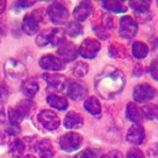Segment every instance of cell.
Segmentation results:
<instances>
[{
    "mask_svg": "<svg viewBox=\"0 0 158 158\" xmlns=\"http://www.w3.org/2000/svg\"><path fill=\"white\" fill-rule=\"evenodd\" d=\"M81 142H83L81 136L75 132H67L63 136H60V138L58 141L59 147L65 152L77 151L81 146Z\"/></svg>",
    "mask_w": 158,
    "mask_h": 158,
    "instance_id": "5b68a950",
    "label": "cell"
},
{
    "mask_svg": "<svg viewBox=\"0 0 158 158\" xmlns=\"http://www.w3.org/2000/svg\"><path fill=\"white\" fill-rule=\"evenodd\" d=\"M128 6L132 7L136 12H146L149 9V1L144 0H133L128 2Z\"/></svg>",
    "mask_w": 158,
    "mask_h": 158,
    "instance_id": "83f0119b",
    "label": "cell"
},
{
    "mask_svg": "<svg viewBox=\"0 0 158 158\" xmlns=\"http://www.w3.org/2000/svg\"><path fill=\"white\" fill-rule=\"evenodd\" d=\"M35 4V1H17L15 2V6L16 7H21V9H26V7H30Z\"/></svg>",
    "mask_w": 158,
    "mask_h": 158,
    "instance_id": "8d00e7d4",
    "label": "cell"
},
{
    "mask_svg": "<svg viewBox=\"0 0 158 158\" xmlns=\"http://www.w3.org/2000/svg\"><path fill=\"white\" fill-rule=\"evenodd\" d=\"M67 94L70 99L73 100H79V99H83L86 94H88V88L86 85L81 81V80H75V81H72L68 86H67Z\"/></svg>",
    "mask_w": 158,
    "mask_h": 158,
    "instance_id": "4fadbf2b",
    "label": "cell"
},
{
    "mask_svg": "<svg viewBox=\"0 0 158 158\" xmlns=\"http://www.w3.org/2000/svg\"><path fill=\"white\" fill-rule=\"evenodd\" d=\"M142 112H143L144 118H148V120H154V118H157V120H158V106H156V105L144 106V107L142 109Z\"/></svg>",
    "mask_w": 158,
    "mask_h": 158,
    "instance_id": "f1b7e54d",
    "label": "cell"
},
{
    "mask_svg": "<svg viewBox=\"0 0 158 158\" xmlns=\"http://www.w3.org/2000/svg\"><path fill=\"white\" fill-rule=\"evenodd\" d=\"M40 67L42 69H46V70L59 72V70H63L64 69L65 63L63 60H60L59 58L52 56V54H47V56H43L40 59Z\"/></svg>",
    "mask_w": 158,
    "mask_h": 158,
    "instance_id": "8fae6325",
    "label": "cell"
},
{
    "mask_svg": "<svg viewBox=\"0 0 158 158\" xmlns=\"http://www.w3.org/2000/svg\"><path fill=\"white\" fill-rule=\"evenodd\" d=\"M38 91V84L35 81V80H25L23 84H22V93L28 96V98H32L37 94Z\"/></svg>",
    "mask_w": 158,
    "mask_h": 158,
    "instance_id": "cb8c5ba5",
    "label": "cell"
},
{
    "mask_svg": "<svg viewBox=\"0 0 158 158\" xmlns=\"http://www.w3.org/2000/svg\"><path fill=\"white\" fill-rule=\"evenodd\" d=\"M88 70H89V65L86 63H84V62H79V63H77L74 65L73 74L75 77H78V78H81V77H84L88 73Z\"/></svg>",
    "mask_w": 158,
    "mask_h": 158,
    "instance_id": "f546056e",
    "label": "cell"
},
{
    "mask_svg": "<svg viewBox=\"0 0 158 158\" xmlns=\"http://www.w3.org/2000/svg\"><path fill=\"white\" fill-rule=\"evenodd\" d=\"M126 115H127L128 120H131L132 122H135V123H137V125L142 123L143 120H144L142 109L137 107L136 104H133V102H130V104L127 105V107H126Z\"/></svg>",
    "mask_w": 158,
    "mask_h": 158,
    "instance_id": "2e32d148",
    "label": "cell"
},
{
    "mask_svg": "<svg viewBox=\"0 0 158 158\" xmlns=\"http://www.w3.org/2000/svg\"><path fill=\"white\" fill-rule=\"evenodd\" d=\"M126 158H144V156H143V153H142L141 149H138V148H131L127 152Z\"/></svg>",
    "mask_w": 158,
    "mask_h": 158,
    "instance_id": "1f68e13d",
    "label": "cell"
},
{
    "mask_svg": "<svg viewBox=\"0 0 158 158\" xmlns=\"http://www.w3.org/2000/svg\"><path fill=\"white\" fill-rule=\"evenodd\" d=\"M47 14L54 25H63L67 22L68 17H69L67 6L60 1H56V2L51 4L47 9Z\"/></svg>",
    "mask_w": 158,
    "mask_h": 158,
    "instance_id": "3957f363",
    "label": "cell"
},
{
    "mask_svg": "<svg viewBox=\"0 0 158 158\" xmlns=\"http://www.w3.org/2000/svg\"><path fill=\"white\" fill-rule=\"evenodd\" d=\"M22 30L26 35L32 36L38 32V22L31 15H26L22 21Z\"/></svg>",
    "mask_w": 158,
    "mask_h": 158,
    "instance_id": "ac0fdd59",
    "label": "cell"
},
{
    "mask_svg": "<svg viewBox=\"0 0 158 158\" xmlns=\"http://www.w3.org/2000/svg\"><path fill=\"white\" fill-rule=\"evenodd\" d=\"M138 26L137 22L130 17V16H123L120 20V36L123 38H132L137 33Z\"/></svg>",
    "mask_w": 158,
    "mask_h": 158,
    "instance_id": "9c48e42d",
    "label": "cell"
},
{
    "mask_svg": "<svg viewBox=\"0 0 158 158\" xmlns=\"http://www.w3.org/2000/svg\"><path fill=\"white\" fill-rule=\"evenodd\" d=\"M25 143L21 141V139H15L11 144H10V148H9V153H10V157L11 158H22L23 153H25Z\"/></svg>",
    "mask_w": 158,
    "mask_h": 158,
    "instance_id": "44dd1931",
    "label": "cell"
},
{
    "mask_svg": "<svg viewBox=\"0 0 158 158\" xmlns=\"http://www.w3.org/2000/svg\"><path fill=\"white\" fill-rule=\"evenodd\" d=\"M91 10H93V5L90 1H81L74 9L73 16L77 20V22H81L88 19V16L91 14Z\"/></svg>",
    "mask_w": 158,
    "mask_h": 158,
    "instance_id": "5bb4252c",
    "label": "cell"
},
{
    "mask_svg": "<svg viewBox=\"0 0 158 158\" xmlns=\"http://www.w3.org/2000/svg\"><path fill=\"white\" fill-rule=\"evenodd\" d=\"M4 69H5L6 75L11 79L23 80L27 77V69H26L25 64H22L21 62H19L17 59H14V58H9L5 62Z\"/></svg>",
    "mask_w": 158,
    "mask_h": 158,
    "instance_id": "277c9868",
    "label": "cell"
},
{
    "mask_svg": "<svg viewBox=\"0 0 158 158\" xmlns=\"http://www.w3.org/2000/svg\"><path fill=\"white\" fill-rule=\"evenodd\" d=\"M125 86V75L114 67H106L95 79V89L102 99H112Z\"/></svg>",
    "mask_w": 158,
    "mask_h": 158,
    "instance_id": "6da1fadb",
    "label": "cell"
},
{
    "mask_svg": "<svg viewBox=\"0 0 158 158\" xmlns=\"http://www.w3.org/2000/svg\"><path fill=\"white\" fill-rule=\"evenodd\" d=\"M6 118V112H5V109H4V104L0 102V122H4Z\"/></svg>",
    "mask_w": 158,
    "mask_h": 158,
    "instance_id": "74e56055",
    "label": "cell"
},
{
    "mask_svg": "<svg viewBox=\"0 0 158 158\" xmlns=\"http://www.w3.org/2000/svg\"><path fill=\"white\" fill-rule=\"evenodd\" d=\"M75 158H96V154L91 149H85V151H81L79 154H77Z\"/></svg>",
    "mask_w": 158,
    "mask_h": 158,
    "instance_id": "836d02e7",
    "label": "cell"
},
{
    "mask_svg": "<svg viewBox=\"0 0 158 158\" xmlns=\"http://www.w3.org/2000/svg\"><path fill=\"white\" fill-rule=\"evenodd\" d=\"M64 31L60 28H49V30H44L42 32L38 33L37 38H36V43L40 47H44L47 44H52V46H60L64 41Z\"/></svg>",
    "mask_w": 158,
    "mask_h": 158,
    "instance_id": "7a4b0ae2",
    "label": "cell"
},
{
    "mask_svg": "<svg viewBox=\"0 0 158 158\" xmlns=\"http://www.w3.org/2000/svg\"><path fill=\"white\" fill-rule=\"evenodd\" d=\"M23 158H35V157H33V156H30V154H28V156H26V157H23Z\"/></svg>",
    "mask_w": 158,
    "mask_h": 158,
    "instance_id": "ab89813d",
    "label": "cell"
},
{
    "mask_svg": "<svg viewBox=\"0 0 158 158\" xmlns=\"http://www.w3.org/2000/svg\"><path fill=\"white\" fill-rule=\"evenodd\" d=\"M7 99V90L5 85H0V102H5Z\"/></svg>",
    "mask_w": 158,
    "mask_h": 158,
    "instance_id": "d590c367",
    "label": "cell"
},
{
    "mask_svg": "<svg viewBox=\"0 0 158 158\" xmlns=\"http://www.w3.org/2000/svg\"><path fill=\"white\" fill-rule=\"evenodd\" d=\"M156 91L149 84H138L133 89V99L137 102H147L153 99Z\"/></svg>",
    "mask_w": 158,
    "mask_h": 158,
    "instance_id": "ba28073f",
    "label": "cell"
},
{
    "mask_svg": "<svg viewBox=\"0 0 158 158\" xmlns=\"http://www.w3.org/2000/svg\"><path fill=\"white\" fill-rule=\"evenodd\" d=\"M95 33H96L101 40H106V38L109 37V32H107V30H106L104 26H98V27L95 28Z\"/></svg>",
    "mask_w": 158,
    "mask_h": 158,
    "instance_id": "d6a6232c",
    "label": "cell"
},
{
    "mask_svg": "<svg viewBox=\"0 0 158 158\" xmlns=\"http://www.w3.org/2000/svg\"><path fill=\"white\" fill-rule=\"evenodd\" d=\"M57 54H58L59 59L63 60L64 63L65 62H72V60H74L77 58L78 49H77V47L73 43H70V42H63L60 46H58Z\"/></svg>",
    "mask_w": 158,
    "mask_h": 158,
    "instance_id": "7c38bea8",
    "label": "cell"
},
{
    "mask_svg": "<svg viewBox=\"0 0 158 158\" xmlns=\"http://www.w3.org/2000/svg\"><path fill=\"white\" fill-rule=\"evenodd\" d=\"M31 107H32V101L31 99H25L22 101H20L17 104V106L15 107V111L21 116V118H25L30 111H31Z\"/></svg>",
    "mask_w": 158,
    "mask_h": 158,
    "instance_id": "603a6c76",
    "label": "cell"
},
{
    "mask_svg": "<svg viewBox=\"0 0 158 158\" xmlns=\"http://www.w3.org/2000/svg\"><path fill=\"white\" fill-rule=\"evenodd\" d=\"M102 6L106 10L112 11V12H125L126 11V6L121 1H114V0L102 1Z\"/></svg>",
    "mask_w": 158,
    "mask_h": 158,
    "instance_id": "d4e9b609",
    "label": "cell"
},
{
    "mask_svg": "<svg viewBox=\"0 0 158 158\" xmlns=\"http://www.w3.org/2000/svg\"><path fill=\"white\" fill-rule=\"evenodd\" d=\"M64 33H67L70 37H77V36H79V35L83 33V26L79 22H77V21L69 22L67 25V28H65Z\"/></svg>",
    "mask_w": 158,
    "mask_h": 158,
    "instance_id": "4316f807",
    "label": "cell"
},
{
    "mask_svg": "<svg viewBox=\"0 0 158 158\" xmlns=\"http://www.w3.org/2000/svg\"><path fill=\"white\" fill-rule=\"evenodd\" d=\"M99 51H100V43H99V41H96V40H85L81 44H80V47H79V49H78V53L81 56V57H84V58H94L98 53H99Z\"/></svg>",
    "mask_w": 158,
    "mask_h": 158,
    "instance_id": "30bf717a",
    "label": "cell"
},
{
    "mask_svg": "<svg viewBox=\"0 0 158 158\" xmlns=\"http://www.w3.org/2000/svg\"><path fill=\"white\" fill-rule=\"evenodd\" d=\"M157 5H158V1H157Z\"/></svg>",
    "mask_w": 158,
    "mask_h": 158,
    "instance_id": "b9f144b4",
    "label": "cell"
},
{
    "mask_svg": "<svg viewBox=\"0 0 158 158\" xmlns=\"http://www.w3.org/2000/svg\"><path fill=\"white\" fill-rule=\"evenodd\" d=\"M64 126L65 128H79L83 126V117L78 112L69 111L64 117Z\"/></svg>",
    "mask_w": 158,
    "mask_h": 158,
    "instance_id": "e0dca14e",
    "label": "cell"
},
{
    "mask_svg": "<svg viewBox=\"0 0 158 158\" xmlns=\"http://www.w3.org/2000/svg\"><path fill=\"white\" fill-rule=\"evenodd\" d=\"M37 152L41 158H53L54 151L52 147V143L48 139H42L37 144Z\"/></svg>",
    "mask_w": 158,
    "mask_h": 158,
    "instance_id": "d6986e66",
    "label": "cell"
},
{
    "mask_svg": "<svg viewBox=\"0 0 158 158\" xmlns=\"http://www.w3.org/2000/svg\"><path fill=\"white\" fill-rule=\"evenodd\" d=\"M149 73L153 77V79L158 80V58H154L149 65Z\"/></svg>",
    "mask_w": 158,
    "mask_h": 158,
    "instance_id": "4dcf8cb0",
    "label": "cell"
},
{
    "mask_svg": "<svg viewBox=\"0 0 158 158\" xmlns=\"http://www.w3.org/2000/svg\"><path fill=\"white\" fill-rule=\"evenodd\" d=\"M127 141L132 144H141L144 141V130L139 125H135L128 128V132L126 135Z\"/></svg>",
    "mask_w": 158,
    "mask_h": 158,
    "instance_id": "9a60e30c",
    "label": "cell"
},
{
    "mask_svg": "<svg viewBox=\"0 0 158 158\" xmlns=\"http://www.w3.org/2000/svg\"><path fill=\"white\" fill-rule=\"evenodd\" d=\"M84 107L91 115H100V112H101V105L99 102V99L95 96L88 98L84 102Z\"/></svg>",
    "mask_w": 158,
    "mask_h": 158,
    "instance_id": "7402d4cb",
    "label": "cell"
},
{
    "mask_svg": "<svg viewBox=\"0 0 158 158\" xmlns=\"http://www.w3.org/2000/svg\"><path fill=\"white\" fill-rule=\"evenodd\" d=\"M157 149H158V143H157Z\"/></svg>",
    "mask_w": 158,
    "mask_h": 158,
    "instance_id": "60d3db41",
    "label": "cell"
},
{
    "mask_svg": "<svg viewBox=\"0 0 158 158\" xmlns=\"http://www.w3.org/2000/svg\"><path fill=\"white\" fill-rule=\"evenodd\" d=\"M132 53L138 59L144 58L148 54V47L143 42H135L132 46Z\"/></svg>",
    "mask_w": 158,
    "mask_h": 158,
    "instance_id": "484cf974",
    "label": "cell"
},
{
    "mask_svg": "<svg viewBox=\"0 0 158 158\" xmlns=\"http://www.w3.org/2000/svg\"><path fill=\"white\" fill-rule=\"evenodd\" d=\"M101 158H122V153L118 151H111V152L104 154Z\"/></svg>",
    "mask_w": 158,
    "mask_h": 158,
    "instance_id": "e575fe53",
    "label": "cell"
},
{
    "mask_svg": "<svg viewBox=\"0 0 158 158\" xmlns=\"http://www.w3.org/2000/svg\"><path fill=\"white\" fill-rule=\"evenodd\" d=\"M5 7H6V1H2V0H0V14H2V12H4Z\"/></svg>",
    "mask_w": 158,
    "mask_h": 158,
    "instance_id": "f35d334b",
    "label": "cell"
},
{
    "mask_svg": "<svg viewBox=\"0 0 158 158\" xmlns=\"http://www.w3.org/2000/svg\"><path fill=\"white\" fill-rule=\"evenodd\" d=\"M47 102L49 104V106L54 107V109H58V110H65L68 107V101L67 99L59 96V95H56V94H51L47 96Z\"/></svg>",
    "mask_w": 158,
    "mask_h": 158,
    "instance_id": "ffe728a7",
    "label": "cell"
},
{
    "mask_svg": "<svg viewBox=\"0 0 158 158\" xmlns=\"http://www.w3.org/2000/svg\"><path fill=\"white\" fill-rule=\"evenodd\" d=\"M43 79L47 81L48 84V89L51 90H56V91H64L68 86V80L65 77L59 75V74H43Z\"/></svg>",
    "mask_w": 158,
    "mask_h": 158,
    "instance_id": "52a82bcc",
    "label": "cell"
},
{
    "mask_svg": "<svg viewBox=\"0 0 158 158\" xmlns=\"http://www.w3.org/2000/svg\"><path fill=\"white\" fill-rule=\"evenodd\" d=\"M38 121L41 122V125L48 130V131H53L57 130L59 127V117L57 116V114L52 110H42L38 114Z\"/></svg>",
    "mask_w": 158,
    "mask_h": 158,
    "instance_id": "8992f818",
    "label": "cell"
}]
</instances>
